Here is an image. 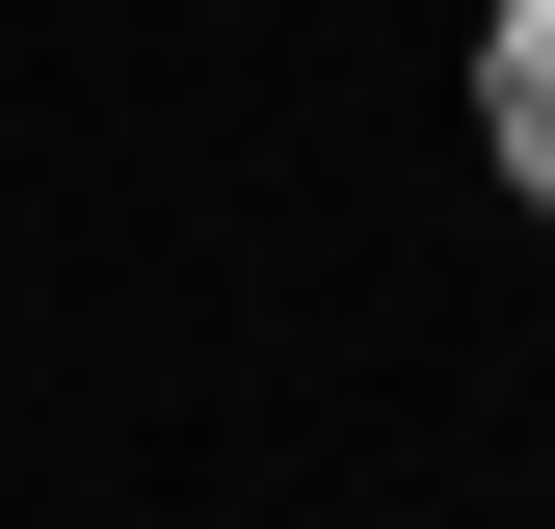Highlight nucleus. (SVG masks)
Here are the masks:
<instances>
[{"mask_svg": "<svg viewBox=\"0 0 555 529\" xmlns=\"http://www.w3.org/2000/svg\"><path fill=\"white\" fill-rule=\"evenodd\" d=\"M476 132H503V185L555 212V0H503V53H476Z\"/></svg>", "mask_w": 555, "mask_h": 529, "instance_id": "obj_1", "label": "nucleus"}]
</instances>
